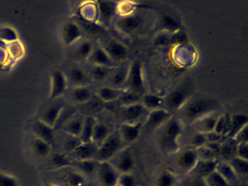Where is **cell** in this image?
Instances as JSON below:
<instances>
[{"label":"cell","instance_id":"cell-41","mask_svg":"<svg viewBox=\"0 0 248 186\" xmlns=\"http://www.w3.org/2000/svg\"><path fill=\"white\" fill-rule=\"evenodd\" d=\"M178 180L176 173L172 170H164L158 174L155 185L156 186H175Z\"/></svg>","mask_w":248,"mask_h":186},{"label":"cell","instance_id":"cell-14","mask_svg":"<svg viewBox=\"0 0 248 186\" xmlns=\"http://www.w3.org/2000/svg\"><path fill=\"white\" fill-rule=\"evenodd\" d=\"M95 97V87L93 85L71 87L68 90V100L70 104L80 106Z\"/></svg>","mask_w":248,"mask_h":186},{"label":"cell","instance_id":"cell-30","mask_svg":"<svg viewBox=\"0 0 248 186\" xmlns=\"http://www.w3.org/2000/svg\"><path fill=\"white\" fill-rule=\"evenodd\" d=\"M219 163L218 158L213 160H199L193 171L190 173L195 178H205L217 169Z\"/></svg>","mask_w":248,"mask_h":186},{"label":"cell","instance_id":"cell-10","mask_svg":"<svg viewBox=\"0 0 248 186\" xmlns=\"http://www.w3.org/2000/svg\"><path fill=\"white\" fill-rule=\"evenodd\" d=\"M97 6L96 23L103 29L111 27L117 17V2L111 1H95Z\"/></svg>","mask_w":248,"mask_h":186},{"label":"cell","instance_id":"cell-28","mask_svg":"<svg viewBox=\"0 0 248 186\" xmlns=\"http://www.w3.org/2000/svg\"><path fill=\"white\" fill-rule=\"evenodd\" d=\"M86 63L90 65H101V66L113 67L116 66L115 64L111 61L104 48L102 47L99 42L97 41L91 56L88 58Z\"/></svg>","mask_w":248,"mask_h":186},{"label":"cell","instance_id":"cell-7","mask_svg":"<svg viewBox=\"0 0 248 186\" xmlns=\"http://www.w3.org/2000/svg\"><path fill=\"white\" fill-rule=\"evenodd\" d=\"M149 112L141 103L120 107L118 110L120 124H143Z\"/></svg>","mask_w":248,"mask_h":186},{"label":"cell","instance_id":"cell-42","mask_svg":"<svg viewBox=\"0 0 248 186\" xmlns=\"http://www.w3.org/2000/svg\"><path fill=\"white\" fill-rule=\"evenodd\" d=\"M78 112H79V110H78V106L72 104L66 105V106L62 110L60 116H59L54 129L56 131L60 130L63 124L66 123L72 116H75Z\"/></svg>","mask_w":248,"mask_h":186},{"label":"cell","instance_id":"cell-12","mask_svg":"<svg viewBox=\"0 0 248 186\" xmlns=\"http://www.w3.org/2000/svg\"><path fill=\"white\" fill-rule=\"evenodd\" d=\"M50 92L49 100H56L61 98L69 89L67 77L66 73L62 69L53 70L50 77Z\"/></svg>","mask_w":248,"mask_h":186},{"label":"cell","instance_id":"cell-24","mask_svg":"<svg viewBox=\"0 0 248 186\" xmlns=\"http://www.w3.org/2000/svg\"><path fill=\"white\" fill-rule=\"evenodd\" d=\"M31 129L36 138L43 140L51 145L56 142L57 131L40 119H37L31 124Z\"/></svg>","mask_w":248,"mask_h":186},{"label":"cell","instance_id":"cell-16","mask_svg":"<svg viewBox=\"0 0 248 186\" xmlns=\"http://www.w3.org/2000/svg\"><path fill=\"white\" fill-rule=\"evenodd\" d=\"M66 75L67 77L69 87H82L93 85L85 66L79 65H72L68 68Z\"/></svg>","mask_w":248,"mask_h":186},{"label":"cell","instance_id":"cell-34","mask_svg":"<svg viewBox=\"0 0 248 186\" xmlns=\"http://www.w3.org/2000/svg\"><path fill=\"white\" fill-rule=\"evenodd\" d=\"M114 130L107 122L98 119L93 132L92 142L99 146Z\"/></svg>","mask_w":248,"mask_h":186},{"label":"cell","instance_id":"cell-55","mask_svg":"<svg viewBox=\"0 0 248 186\" xmlns=\"http://www.w3.org/2000/svg\"><path fill=\"white\" fill-rule=\"evenodd\" d=\"M233 139L237 142H248V125L242 128Z\"/></svg>","mask_w":248,"mask_h":186},{"label":"cell","instance_id":"cell-36","mask_svg":"<svg viewBox=\"0 0 248 186\" xmlns=\"http://www.w3.org/2000/svg\"><path fill=\"white\" fill-rule=\"evenodd\" d=\"M238 142L233 138H225L224 140L220 143L219 151V161H228L236 156V145Z\"/></svg>","mask_w":248,"mask_h":186},{"label":"cell","instance_id":"cell-54","mask_svg":"<svg viewBox=\"0 0 248 186\" xmlns=\"http://www.w3.org/2000/svg\"><path fill=\"white\" fill-rule=\"evenodd\" d=\"M236 156L248 160V142H238L236 145Z\"/></svg>","mask_w":248,"mask_h":186},{"label":"cell","instance_id":"cell-47","mask_svg":"<svg viewBox=\"0 0 248 186\" xmlns=\"http://www.w3.org/2000/svg\"><path fill=\"white\" fill-rule=\"evenodd\" d=\"M216 171H218L223 176V178L226 179L229 183L231 181L236 180L237 177L230 164L226 161H219Z\"/></svg>","mask_w":248,"mask_h":186},{"label":"cell","instance_id":"cell-52","mask_svg":"<svg viewBox=\"0 0 248 186\" xmlns=\"http://www.w3.org/2000/svg\"><path fill=\"white\" fill-rule=\"evenodd\" d=\"M188 42V36L182 30L171 34L170 45H179Z\"/></svg>","mask_w":248,"mask_h":186},{"label":"cell","instance_id":"cell-20","mask_svg":"<svg viewBox=\"0 0 248 186\" xmlns=\"http://www.w3.org/2000/svg\"><path fill=\"white\" fill-rule=\"evenodd\" d=\"M97 177L103 186H116L120 174L109 161L99 162Z\"/></svg>","mask_w":248,"mask_h":186},{"label":"cell","instance_id":"cell-39","mask_svg":"<svg viewBox=\"0 0 248 186\" xmlns=\"http://www.w3.org/2000/svg\"><path fill=\"white\" fill-rule=\"evenodd\" d=\"M99 162L95 159L85 160V161H74L73 167L78 169L83 175H96ZM76 169V170H77Z\"/></svg>","mask_w":248,"mask_h":186},{"label":"cell","instance_id":"cell-11","mask_svg":"<svg viewBox=\"0 0 248 186\" xmlns=\"http://www.w3.org/2000/svg\"><path fill=\"white\" fill-rule=\"evenodd\" d=\"M109 162L114 166L120 174L132 172L136 165V160L133 151L128 146L124 147L120 152L117 153L110 160Z\"/></svg>","mask_w":248,"mask_h":186},{"label":"cell","instance_id":"cell-13","mask_svg":"<svg viewBox=\"0 0 248 186\" xmlns=\"http://www.w3.org/2000/svg\"><path fill=\"white\" fill-rule=\"evenodd\" d=\"M61 37L65 45L72 46L85 36L79 23L74 19L68 20L63 25L61 30Z\"/></svg>","mask_w":248,"mask_h":186},{"label":"cell","instance_id":"cell-33","mask_svg":"<svg viewBox=\"0 0 248 186\" xmlns=\"http://www.w3.org/2000/svg\"><path fill=\"white\" fill-rule=\"evenodd\" d=\"M140 103L149 111L165 108V96L157 93H146L142 95Z\"/></svg>","mask_w":248,"mask_h":186},{"label":"cell","instance_id":"cell-15","mask_svg":"<svg viewBox=\"0 0 248 186\" xmlns=\"http://www.w3.org/2000/svg\"><path fill=\"white\" fill-rule=\"evenodd\" d=\"M97 40L91 38L84 37L73 45L72 56L78 63H86L88 58L93 51Z\"/></svg>","mask_w":248,"mask_h":186},{"label":"cell","instance_id":"cell-45","mask_svg":"<svg viewBox=\"0 0 248 186\" xmlns=\"http://www.w3.org/2000/svg\"><path fill=\"white\" fill-rule=\"evenodd\" d=\"M231 113H220L215 127L214 132L226 138L230 125Z\"/></svg>","mask_w":248,"mask_h":186},{"label":"cell","instance_id":"cell-50","mask_svg":"<svg viewBox=\"0 0 248 186\" xmlns=\"http://www.w3.org/2000/svg\"><path fill=\"white\" fill-rule=\"evenodd\" d=\"M171 34L166 32H156L154 39V44L157 46H165L170 45Z\"/></svg>","mask_w":248,"mask_h":186},{"label":"cell","instance_id":"cell-3","mask_svg":"<svg viewBox=\"0 0 248 186\" xmlns=\"http://www.w3.org/2000/svg\"><path fill=\"white\" fill-rule=\"evenodd\" d=\"M149 16L143 13L135 10L124 16H117L112 27L119 33L124 36H132L141 32L149 23Z\"/></svg>","mask_w":248,"mask_h":186},{"label":"cell","instance_id":"cell-51","mask_svg":"<svg viewBox=\"0 0 248 186\" xmlns=\"http://www.w3.org/2000/svg\"><path fill=\"white\" fill-rule=\"evenodd\" d=\"M196 150L200 160H213L217 158L216 154L206 145Z\"/></svg>","mask_w":248,"mask_h":186},{"label":"cell","instance_id":"cell-46","mask_svg":"<svg viewBox=\"0 0 248 186\" xmlns=\"http://www.w3.org/2000/svg\"><path fill=\"white\" fill-rule=\"evenodd\" d=\"M203 182L205 186H230V183L216 170L203 179Z\"/></svg>","mask_w":248,"mask_h":186},{"label":"cell","instance_id":"cell-27","mask_svg":"<svg viewBox=\"0 0 248 186\" xmlns=\"http://www.w3.org/2000/svg\"><path fill=\"white\" fill-rule=\"evenodd\" d=\"M86 64L85 68L88 71L93 84H96L98 86L104 84L107 82L110 74H111V71L114 68V67L110 68V67Z\"/></svg>","mask_w":248,"mask_h":186},{"label":"cell","instance_id":"cell-44","mask_svg":"<svg viewBox=\"0 0 248 186\" xmlns=\"http://www.w3.org/2000/svg\"><path fill=\"white\" fill-rule=\"evenodd\" d=\"M230 164L232 168L233 169L236 175L240 176L242 177H245L248 174V160L243 159L235 156L234 158L228 161Z\"/></svg>","mask_w":248,"mask_h":186},{"label":"cell","instance_id":"cell-56","mask_svg":"<svg viewBox=\"0 0 248 186\" xmlns=\"http://www.w3.org/2000/svg\"><path fill=\"white\" fill-rule=\"evenodd\" d=\"M188 186H205L203 180L202 179L195 178L188 184Z\"/></svg>","mask_w":248,"mask_h":186},{"label":"cell","instance_id":"cell-5","mask_svg":"<svg viewBox=\"0 0 248 186\" xmlns=\"http://www.w3.org/2000/svg\"><path fill=\"white\" fill-rule=\"evenodd\" d=\"M123 90L134 92L141 95L146 93L143 65L139 60L130 61L128 76Z\"/></svg>","mask_w":248,"mask_h":186},{"label":"cell","instance_id":"cell-22","mask_svg":"<svg viewBox=\"0 0 248 186\" xmlns=\"http://www.w3.org/2000/svg\"><path fill=\"white\" fill-rule=\"evenodd\" d=\"M220 113H219V110L209 113L195 121L190 125V126H191L196 132L203 134L211 133L214 132L216 123Z\"/></svg>","mask_w":248,"mask_h":186},{"label":"cell","instance_id":"cell-21","mask_svg":"<svg viewBox=\"0 0 248 186\" xmlns=\"http://www.w3.org/2000/svg\"><path fill=\"white\" fill-rule=\"evenodd\" d=\"M173 115L165 108L149 111L143 123V129L145 128L148 131H157Z\"/></svg>","mask_w":248,"mask_h":186},{"label":"cell","instance_id":"cell-32","mask_svg":"<svg viewBox=\"0 0 248 186\" xmlns=\"http://www.w3.org/2000/svg\"><path fill=\"white\" fill-rule=\"evenodd\" d=\"M59 183L62 186H87L85 176L76 170L62 173L59 177Z\"/></svg>","mask_w":248,"mask_h":186},{"label":"cell","instance_id":"cell-18","mask_svg":"<svg viewBox=\"0 0 248 186\" xmlns=\"http://www.w3.org/2000/svg\"><path fill=\"white\" fill-rule=\"evenodd\" d=\"M130 60L124 61L113 68L111 74L107 82L104 84L114 87V88L123 90L128 76L129 68L130 65Z\"/></svg>","mask_w":248,"mask_h":186},{"label":"cell","instance_id":"cell-40","mask_svg":"<svg viewBox=\"0 0 248 186\" xmlns=\"http://www.w3.org/2000/svg\"><path fill=\"white\" fill-rule=\"evenodd\" d=\"M33 153L39 158H47L52 152V145L40 138H34L31 144Z\"/></svg>","mask_w":248,"mask_h":186},{"label":"cell","instance_id":"cell-6","mask_svg":"<svg viewBox=\"0 0 248 186\" xmlns=\"http://www.w3.org/2000/svg\"><path fill=\"white\" fill-rule=\"evenodd\" d=\"M98 42L116 65L128 60V47L120 39L108 38Z\"/></svg>","mask_w":248,"mask_h":186},{"label":"cell","instance_id":"cell-57","mask_svg":"<svg viewBox=\"0 0 248 186\" xmlns=\"http://www.w3.org/2000/svg\"><path fill=\"white\" fill-rule=\"evenodd\" d=\"M58 186V185L52 184V185H50V186Z\"/></svg>","mask_w":248,"mask_h":186},{"label":"cell","instance_id":"cell-43","mask_svg":"<svg viewBox=\"0 0 248 186\" xmlns=\"http://www.w3.org/2000/svg\"><path fill=\"white\" fill-rule=\"evenodd\" d=\"M141 97V94H138L134 92L129 91V90H123V93L119 97L117 103L120 105V107H124V106L140 103Z\"/></svg>","mask_w":248,"mask_h":186},{"label":"cell","instance_id":"cell-26","mask_svg":"<svg viewBox=\"0 0 248 186\" xmlns=\"http://www.w3.org/2000/svg\"><path fill=\"white\" fill-rule=\"evenodd\" d=\"M98 146L93 142H82L75 151L69 154L74 161L95 159Z\"/></svg>","mask_w":248,"mask_h":186},{"label":"cell","instance_id":"cell-53","mask_svg":"<svg viewBox=\"0 0 248 186\" xmlns=\"http://www.w3.org/2000/svg\"><path fill=\"white\" fill-rule=\"evenodd\" d=\"M0 186H18V182L13 176L0 172Z\"/></svg>","mask_w":248,"mask_h":186},{"label":"cell","instance_id":"cell-19","mask_svg":"<svg viewBox=\"0 0 248 186\" xmlns=\"http://www.w3.org/2000/svg\"><path fill=\"white\" fill-rule=\"evenodd\" d=\"M66 106L64 102L60 98L51 100L50 104L47 105L43 110L39 119L49 126L54 128L57 123L59 116L63 108Z\"/></svg>","mask_w":248,"mask_h":186},{"label":"cell","instance_id":"cell-4","mask_svg":"<svg viewBox=\"0 0 248 186\" xmlns=\"http://www.w3.org/2000/svg\"><path fill=\"white\" fill-rule=\"evenodd\" d=\"M126 145L123 142L117 128L111 132L107 140L98 147L95 160L98 162L109 161Z\"/></svg>","mask_w":248,"mask_h":186},{"label":"cell","instance_id":"cell-9","mask_svg":"<svg viewBox=\"0 0 248 186\" xmlns=\"http://www.w3.org/2000/svg\"><path fill=\"white\" fill-rule=\"evenodd\" d=\"M174 155V166L179 172L183 174H189L200 160L197 150L194 148H186L182 151L180 150Z\"/></svg>","mask_w":248,"mask_h":186},{"label":"cell","instance_id":"cell-35","mask_svg":"<svg viewBox=\"0 0 248 186\" xmlns=\"http://www.w3.org/2000/svg\"><path fill=\"white\" fill-rule=\"evenodd\" d=\"M247 125H248V115L244 113L231 114L230 125L226 138H234L236 134Z\"/></svg>","mask_w":248,"mask_h":186},{"label":"cell","instance_id":"cell-48","mask_svg":"<svg viewBox=\"0 0 248 186\" xmlns=\"http://www.w3.org/2000/svg\"><path fill=\"white\" fill-rule=\"evenodd\" d=\"M208 142L207 135L206 134L200 133V132H194V135L191 136L190 140V145L191 148L197 149L204 146Z\"/></svg>","mask_w":248,"mask_h":186},{"label":"cell","instance_id":"cell-29","mask_svg":"<svg viewBox=\"0 0 248 186\" xmlns=\"http://www.w3.org/2000/svg\"><path fill=\"white\" fill-rule=\"evenodd\" d=\"M123 92V90L114 88L107 84H101L95 87V96L104 104L117 103Z\"/></svg>","mask_w":248,"mask_h":186},{"label":"cell","instance_id":"cell-31","mask_svg":"<svg viewBox=\"0 0 248 186\" xmlns=\"http://www.w3.org/2000/svg\"><path fill=\"white\" fill-rule=\"evenodd\" d=\"M84 119H85V115L82 114L80 112H78L66 123H65L59 131L79 138L83 126Z\"/></svg>","mask_w":248,"mask_h":186},{"label":"cell","instance_id":"cell-23","mask_svg":"<svg viewBox=\"0 0 248 186\" xmlns=\"http://www.w3.org/2000/svg\"><path fill=\"white\" fill-rule=\"evenodd\" d=\"M117 129L124 145H129L139 139L143 129V124H120Z\"/></svg>","mask_w":248,"mask_h":186},{"label":"cell","instance_id":"cell-49","mask_svg":"<svg viewBox=\"0 0 248 186\" xmlns=\"http://www.w3.org/2000/svg\"><path fill=\"white\" fill-rule=\"evenodd\" d=\"M120 186H139L137 178L130 173L120 174L118 183Z\"/></svg>","mask_w":248,"mask_h":186},{"label":"cell","instance_id":"cell-37","mask_svg":"<svg viewBox=\"0 0 248 186\" xmlns=\"http://www.w3.org/2000/svg\"><path fill=\"white\" fill-rule=\"evenodd\" d=\"M98 119L93 115H86L84 119L83 126L81 131L79 139L82 142H92L93 132L94 126L96 124Z\"/></svg>","mask_w":248,"mask_h":186},{"label":"cell","instance_id":"cell-25","mask_svg":"<svg viewBox=\"0 0 248 186\" xmlns=\"http://www.w3.org/2000/svg\"><path fill=\"white\" fill-rule=\"evenodd\" d=\"M74 160L63 151L51 152L47 158V165L53 170H64L73 167Z\"/></svg>","mask_w":248,"mask_h":186},{"label":"cell","instance_id":"cell-38","mask_svg":"<svg viewBox=\"0 0 248 186\" xmlns=\"http://www.w3.org/2000/svg\"><path fill=\"white\" fill-rule=\"evenodd\" d=\"M59 132L62 133L60 135V139H59L60 140L59 142H60L61 147H62V151L66 154H70L82 143V141L78 137L68 135L62 131H59Z\"/></svg>","mask_w":248,"mask_h":186},{"label":"cell","instance_id":"cell-2","mask_svg":"<svg viewBox=\"0 0 248 186\" xmlns=\"http://www.w3.org/2000/svg\"><path fill=\"white\" fill-rule=\"evenodd\" d=\"M218 108V103L215 99L204 96H191L176 116L185 124H188L190 126L200 118L213 112L217 111Z\"/></svg>","mask_w":248,"mask_h":186},{"label":"cell","instance_id":"cell-8","mask_svg":"<svg viewBox=\"0 0 248 186\" xmlns=\"http://www.w3.org/2000/svg\"><path fill=\"white\" fill-rule=\"evenodd\" d=\"M191 97L187 87H175L165 96V108L172 115H176Z\"/></svg>","mask_w":248,"mask_h":186},{"label":"cell","instance_id":"cell-17","mask_svg":"<svg viewBox=\"0 0 248 186\" xmlns=\"http://www.w3.org/2000/svg\"><path fill=\"white\" fill-rule=\"evenodd\" d=\"M154 26L156 32L173 33L181 30L182 23L175 15L171 13H163L155 20Z\"/></svg>","mask_w":248,"mask_h":186},{"label":"cell","instance_id":"cell-1","mask_svg":"<svg viewBox=\"0 0 248 186\" xmlns=\"http://www.w3.org/2000/svg\"><path fill=\"white\" fill-rule=\"evenodd\" d=\"M185 124L173 115L158 129L157 141L161 149L167 154H175L181 150V138Z\"/></svg>","mask_w":248,"mask_h":186}]
</instances>
